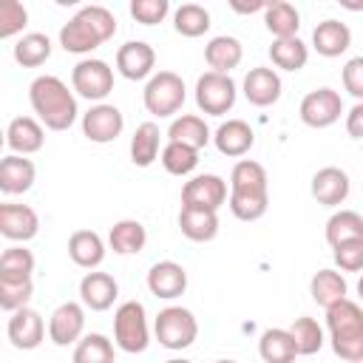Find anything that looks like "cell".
<instances>
[{
    "label": "cell",
    "instance_id": "1",
    "mask_svg": "<svg viewBox=\"0 0 363 363\" xmlns=\"http://www.w3.org/2000/svg\"><path fill=\"white\" fill-rule=\"evenodd\" d=\"M28 102L48 130H68L79 113L74 91L54 74H43L28 85Z\"/></svg>",
    "mask_w": 363,
    "mask_h": 363
},
{
    "label": "cell",
    "instance_id": "2",
    "mask_svg": "<svg viewBox=\"0 0 363 363\" xmlns=\"http://www.w3.org/2000/svg\"><path fill=\"white\" fill-rule=\"evenodd\" d=\"M269 207L267 170L252 159H241L230 173V213L238 221H258Z\"/></svg>",
    "mask_w": 363,
    "mask_h": 363
},
{
    "label": "cell",
    "instance_id": "3",
    "mask_svg": "<svg viewBox=\"0 0 363 363\" xmlns=\"http://www.w3.org/2000/svg\"><path fill=\"white\" fill-rule=\"evenodd\" d=\"M113 34H116V17L105 6H82L60 28V45L71 54H91Z\"/></svg>",
    "mask_w": 363,
    "mask_h": 363
},
{
    "label": "cell",
    "instance_id": "4",
    "mask_svg": "<svg viewBox=\"0 0 363 363\" xmlns=\"http://www.w3.org/2000/svg\"><path fill=\"white\" fill-rule=\"evenodd\" d=\"M332 352L346 363H363V309L343 298L326 309Z\"/></svg>",
    "mask_w": 363,
    "mask_h": 363
},
{
    "label": "cell",
    "instance_id": "5",
    "mask_svg": "<svg viewBox=\"0 0 363 363\" xmlns=\"http://www.w3.org/2000/svg\"><path fill=\"white\" fill-rule=\"evenodd\" d=\"M113 343L128 352L139 354L150 343V329H147V312L139 301H125L116 315H113Z\"/></svg>",
    "mask_w": 363,
    "mask_h": 363
},
{
    "label": "cell",
    "instance_id": "6",
    "mask_svg": "<svg viewBox=\"0 0 363 363\" xmlns=\"http://www.w3.org/2000/svg\"><path fill=\"white\" fill-rule=\"evenodd\" d=\"M187 88H184V79L179 77V74H173V71H159V74H153L150 79H147V85H145V91H142V102H145V108H147V113H153V116H173V113H179L182 111V105H184V94Z\"/></svg>",
    "mask_w": 363,
    "mask_h": 363
},
{
    "label": "cell",
    "instance_id": "7",
    "mask_svg": "<svg viewBox=\"0 0 363 363\" xmlns=\"http://www.w3.org/2000/svg\"><path fill=\"white\" fill-rule=\"evenodd\" d=\"M153 332H156V340L159 346L170 349V352H182L187 346H193L196 335H199V323H196V315L184 306H167L156 315V323H153Z\"/></svg>",
    "mask_w": 363,
    "mask_h": 363
},
{
    "label": "cell",
    "instance_id": "8",
    "mask_svg": "<svg viewBox=\"0 0 363 363\" xmlns=\"http://www.w3.org/2000/svg\"><path fill=\"white\" fill-rule=\"evenodd\" d=\"M71 85L79 96L99 105L113 91V68L105 60H96V57L79 60L71 71Z\"/></svg>",
    "mask_w": 363,
    "mask_h": 363
},
{
    "label": "cell",
    "instance_id": "9",
    "mask_svg": "<svg viewBox=\"0 0 363 363\" xmlns=\"http://www.w3.org/2000/svg\"><path fill=\"white\" fill-rule=\"evenodd\" d=\"M235 94L238 91H235V82L230 74L207 71L196 82V105H199V111H204L210 116H224L227 111H233Z\"/></svg>",
    "mask_w": 363,
    "mask_h": 363
},
{
    "label": "cell",
    "instance_id": "10",
    "mask_svg": "<svg viewBox=\"0 0 363 363\" xmlns=\"http://www.w3.org/2000/svg\"><path fill=\"white\" fill-rule=\"evenodd\" d=\"M301 122L309 128H329L343 113V99L335 88H315L301 99Z\"/></svg>",
    "mask_w": 363,
    "mask_h": 363
},
{
    "label": "cell",
    "instance_id": "11",
    "mask_svg": "<svg viewBox=\"0 0 363 363\" xmlns=\"http://www.w3.org/2000/svg\"><path fill=\"white\" fill-rule=\"evenodd\" d=\"M122 128H125V116L116 105L99 102V105H91L88 113H82V133L96 145L113 142L122 133Z\"/></svg>",
    "mask_w": 363,
    "mask_h": 363
},
{
    "label": "cell",
    "instance_id": "12",
    "mask_svg": "<svg viewBox=\"0 0 363 363\" xmlns=\"http://www.w3.org/2000/svg\"><path fill=\"white\" fill-rule=\"evenodd\" d=\"M224 201H227V182L216 173L193 176L182 187V207H204V210L218 213V207Z\"/></svg>",
    "mask_w": 363,
    "mask_h": 363
},
{
    "label": "cell",
    "instance_id": "13",
    "mask_svg": "<svg viewBox=\"0 0 363 363\" xmlns=\"http://www.w3.org/2000/svg\"><path fill=\"white\" fill-rule=\"evenodd\" d=\"M85 309L82 303L77 301H65L60 303L51 318H48V337L51 343L57 346H71V343H79L85 335Z\"/></svg>",
    "mask_w": 363,
    "mask_h": 363
},
{
    "label": "cell",
    "instance_id": "14",
    "mask_svg": "<svg viewBox=\"0 0 363 363\" xmlns=\"http://www.w3.org/2000/svg\"><path fill=\"white\" fill-rule=\"evenodd\" d=\"M153 65H156V51L153 45L142 43V40H130L125 45H119L116 51V71L125 77V79H145L153 74Z\"/></svg>",
    "mask_w": 363,
    "mask_h": 363
},
{
    "label": "cell",
    "instance_id": "15",
    "mask_svg": "<svg viewBox=\"0 0 363 363\" xmlns=\"http://www.w3.org/2000/svg\"><path fill=\"white\" fill-rule=\"evenodd\" d=\"M147 289L156 298L173 301V298L184 295V289H187V269L176 261H156L147 269Z\"/></svg>",
    "mask_w": 363,
    "mask_h": 363
},
{
    "label": "cell",
    "instance_id": "16",
    "mask_svg": "<svg viewBox=\"0 0 363 363\" xmlns=\"http://www.w3.org/2000/svg\"><path fill=\"white\" fill-rule=\"evenodd\" d=\"M6 332H9V340H11L14 349L28 352V349H37V346L43 343V337H45V323H43L40 312L23 306V309L11 312Z\"/></svg>",
    "mask_w": 363,
    "mask_h": 363
},
{
    "label": "cell",
    "instance_id": "17",
    "mask_svg": "<svg viewBox=\"0 0 363 363\" xmlns=\"http://www.w3.org/2000/svg\"><path fill=\"white\" fill-rule=\"evenodd\" d=\"M0 233L9 241H31L40 233V216L28 204H0Z\"/></svg>",
    "mask_w": 363,
    "mask_h": 363
},
{
    "label": "cell",
    "instance_id": "18",
    "mask_svg": "<svg viewBox=\"0 0 363 363\" xmlns=\"http://www.w3.org/2000/svg\"><path fill=\"white\" fill-rule=\"evenodd\" d=\"M281 77L272 71V68H250L247 77H244V96L250 105L255 108H269L281 99Z\"/></svg>",
    "mask_w": 363,
    "mask_h": 363
},
{
    "label": "cell",
    "instance_id": "19",
    "mask_svg": "<svg viewBox=\"0 0 363 363\" xmlns=\"http://www.w3.org/2000/svg\"><path fill=\"white\" fill-rule=\"evenodd\" d=\"M6 145L17 156H28V153L43 150V145H45L43 122H37L34 116H14L6 128Z\"/></svg>",
    "mask_w": 363,
    "mask_h": 363
},
{
    "label": "cell",
    "instance_id": "20",
    "mask_svg": "<svg viewBox=\"0 0 363 363\" xmlns=\"http://www.w3.org/2000/svg\"><path fill=\"white\" fill-rule=\"evenodd\" d=\"M119 295V284L113 281V275L108 272H85L79 281V298L82 306H88L91 312H105L113 306Z\"/></svg>",
    "mask_w": 363,
    "mask_h": 363
},
{
    "label": "cell",
    "instance_id": "21",
    "mask_svg": "<svg viewBox=\"0 0 363 363\" xmlns=\"http://www.w3.org/2000/svg\"><path fill=\"white\" fill-rule=\"evenodd\" d=\"M349 176H346V170H340V167H320L315 176H312V199L318 201V204H323V207H337V204H343L346 201V196H349Z\"/></svg>",
    "mask_w": 363,
    "mask_h": 363
},
{
    "label": "cell",
    "instance_id": "22",
    "mask_svg": "<svg viewBox=\"0 0 363 363\" xmlns=\"http://www.w3.org/2000/svg\"><path fill=\"white\" fill-rule=\"evenodd\" d=\"M213 142H216L218 153L238 159V156L250 153V147L255 145V133H252V128L244 119H227V122H221L216 128Z\"/></svg>",
    "mask_w": 363,
    "mask_h": 363
},
{
    "label": "cell",
    "instance_id": "23",
    "mask_svg": "<svg viewBox=\"0 0 363 363\" xmlns=\"http://www.w3.org/2000/svg\"><path fill=\"white\" fill-rule=\"evenodd\" d=\"M34 179H37V167H34L31 159L17 156V153H9L0 162V190L6 196H17V193L31 190Z\"/></svg>",
    "mask_w": 363,
    "mask_h": 363
},
{
    "label": "cell",
    "instance_id": "24",
    "mask_svg": "<svg viewBox=\"0 0 363 363\" xmlns=\"http://www.w3.org/2000/svg\"><path fill=\"white\" fill-rule=\"evenodd\" d=\"M68 255L82 269H96L105 261V241L94 230H77L68 238Z\"/></svg>",
    "mask_w": 363,
    "mask_h": 363
},
{
    "label": "cell",
    "instance_id": "25",
    "mask_svg": "<svg viewBox=\"0 0 363 363\" xmlns=\"http://www.w3.org/2000/svg\"><path fill=\"white\" fill-rule=\"evenodd\" d=\"M312 45L320 57H340L352 45V31L340 20H323L312 31Z\"/></svg>",
    "mask_w": 363,
    "mask_h": 363
},
{
    "label": "cell",
    "instance_id": "26",
    "mask_svg": "<svg viewBox=\"0 0 363 363\" xmlns=\"http://www.w3.org/2000/svg\"><path fill=\"white\" fill-rule=\"evenodd\" d=\"M179 230L190 241H213L218 235V213L204 207H182Z\"/></svg>",
    "mask_w": 363,
    "mask_h": 363
},
{
    "label": "cell",
    "instance_id": "27",
    "mask_svg": "<svg viewBox=\"0 0 363 363\" xmlns=\"http://www.w3.org/2000/svg\"><path fill=\"white\" fill-rule=\"evenodd\" d=\"M241 57H244L241 40L227 37V34L213 37V40L204 45V60H207V65H210L216 74H230L233 68H238Z\"/></svg>",
    "mask_w": 363,
    "mask_h": 363
},
{
    "label": "cell",
    "instance_id": "28",
    "mask_svg": "<svg viewBox=\"0 0 363 363\" xmlns=\"http://www.w3.org/2000/svg\"><path fill=\"white\" fill-rule=\"evenodd\" d=\"M108 244H111V250H113L116 255H136V252H142L145 244H147V230H145V224L136 221V218H122V221H116V224L111 227Z\"/></svg>",
    "mask_w": 363,
    "mask_h": 363
},
{
    "label": "cell",
    "instance_id": "29",
    "mask_svg": "<svg viewBox=\"0 0 363 363\" xmlns=\"http://www.w3.org/2000/svg\"><path fill=\"white\" fill-rule=\"evenodd\" d=\"M167 139L201 150L213 136H210V128H207V122H204L201 116H196V113H182V116H176V119L170 122Z\"/></svg>",
    "mask_w": 363,
    "mask_h": 363
},
{
    "label": "cell",
    "instance_id": "30",
    "mask_svg": "<svg viewBox=\"0 0 363 363\" xmlns=\"http://www.w3.org/2000/svg\"><path fill=\"white\" fill-rule=\"evenodd\" d=\"M346 292H349L346 278H343L337 269H318V272L312 275V281H309V295H312V301H315L318 306H323V309H329L332 303L343 301Z\"/></svg>",
    "mask_w": 363,
    "mask_h": 363
},
{
    "label": "cell",
    "instance_id": "31",
    "mask_svg": "<svg viewBox=\"0 0 363 363\" xmlns=\"http://www.w3.org/2000/svg\"><path fill=\"white\" fill-rule=\"evenodd\" d=\"M264 26L267 31L275 37V40H286V37H298V28H301V14L292 3L286 0H275L267 6L264 11Z\"/></svg>",
    "mask_w": 363,
    "mask_h": 363
},
{
    "label": "cell",
    "instance_id": "32",
    "mask_svg": "<svg viewBox=\"0 0 363 363\" xmlns=\"http://www.w3.org/2000/svg\"><path fill=\"white\" fill-rule=\"evenodd\" d=\"M258 354L264 363H295L298 349L289 329H267L258 340Z\"/></svg>",
    "mask_w": 363,
    "mask_h": 363
},
{
    "label": "cell",
    "instance_id": "33",
    "mask_svg": "<svg viewBox=\"0 0 363 363\" xmlns=\"http://www.w3.org/2000/svg\"><path fill=\"white\" fill-rule=\"evenodd\" d=\"M159 156V125L142 122L130 136V162L136 167H150Z\"/></svg>",
    "mask_w": 363,
    "mask_h": 363
},
{
    "label": "cell",
    "instance_id": "34",
    "mask_svg": "<svg viewBox=\"0 0 363 363\" xmlns=\"http://www.w3.org/2000/svg\"><path fill=\"white\" fill-rule=\"evenodd\" d=\"M14 62L23 65V68H37L43 65L48 57H51V40L48 34H40V31H31V34H23L17 43H14Z\"/></svg>",
    "mask_w": 363,
    "mask_h": 363
},
{
    "label": "cell",
    "instance_id": "35",
    "mask_svg": "<svg viewBox=\"0 0 363 363\" xmlns=\"http://www.w3.org/2000/svg\"><path fill=\"white\" fill-rule=\"evenodd\" d=\"M354 238H363V216L354 210H337L326 221V244L337 247V244L354 241Z\"/></svg>",
    "mask_w": 363,
    "mask_h": 363
},
{
    "label": "cell",
    "instance_id": "36",
    "mask_svg": "<svg viewBox=\"0 0 363 363\" xmlns=\"http://www.w3.org/2000/svg\"><path fill=\"white\" fill-rule=\"evenodd\" d=\"M269 60L275 68L284 71H301L309 60V48L303 45V40L298 37H286V40H275L269 45Z\"/></svg>",
    "mask_w": 363,
    "mask_h": 363
},
{
    "label": "cell",
    "instance_id": "37",
    "mask_svg": "<svg viewBox=\"0 0 363 363\" xmlns=\"http://www.w3.org/2000/svg\"><path fill=\"white\" fill-rule=\"evenodd\" d=\"M173 28L182 37H201L210 31V11L199 3H184L173 11Z\"/></svg>",
    "mask_w": 363,
    "mask_h": 363
},
{
    "label": "cell",
    "instance_id": "38",
    "mask_svg": "<svg viewBox=\"0 0 363 363\" xmlns=\"http://www.w3.org/2000/svg\"><path fill=\"white\" fill-rule=\"evenodd\" d=\"M113 360H116L113 343L105 335H99V332L85 335L74 346V363H113Z\"/></svg>",
    "mask_w": 363,
    "mask_h": 363
},
{
    "label": "cell",
    "instance_id": "39",
    "mask_svg": "<svg viewBox=\"0 0 363 363\" xmlns=\"http://www.w3.org/2000/svg\"><path fill=\"white\" fill-rule=\"evenodd\" d=\"M289 335H292V340H295L298 354H315V352H320V346H323V329H320V323H318L315 318H309V315L295 318V323L289 326Z\"/></svg>",
    "mask_w": 363,
    "mask_h": 363
},
{
    "label": "cell",
    "instance_id": "40",
    "mask_svg": "<svg viewBox=\"0 0 363 363\" xmlns=\"http://www.w3.org/2000/svg\"><path fill=\"white\" fill-rule=\"evenodd\" d=\"M162 164L173 176H187L199 164V150L187 147V145H179V142H167L164 150H162Z\"/></svg>",
    "mask_w": 363,
    "mask_h": 363
},
{
    "label": "cell",
    "instance_id": "41",
    "mask_svg": "<svg viewBox=\"0 0 363 363\" xmlns=\"http://www.w3.org/2000/svg\"><path fill=\"white\" fill-rule=\"evenodd\" d=\"M31 295H34L31 278H9V275H0V306L6 312L23 309Z\"/></svg>",
    "mask_w": 363,
    "mask_h": 363
},
{
    "label": "cell",
    "instance_id": "42",
    "mask_svg": "<svg viewBox=\"0 0 363 363\" xmlns=\"http://www.w3.org/2000/svg\"><path fill=\"white\" fill-rule=\"evenodd\" d=\"M34 272V255L26 247H9L0 255V275L9 278H31Z\"/></svg>",
    "mask_w": 363,
    "mask_h": 363
},
{
    "label": "cell",
    "instance_id": "43",
    "mask_svg": "<svg viewBox=\"0 0 363 363\" xmlns=\"http://www.w3.org/2000/svg\"><path fill=\"white\" fill-rule=\"evenodd\" d=\"M28 23V11L23 3L17 0H3L0 3V40H9L14 34H20Z\"/></svg>",
    "mask_w": 363,
    "mask_h": 363
},
{
    "label": "cell",
    "instance_id": "44",
    "mask_svg": "<svg viewBox=\"0 0 363 363\" xmlns=\"http://www.w3.org/2000/svg\"><path fill=\"white\" fill-rule=\"evenodd\" d=\"M332 258L340 272H360L363 269V238L343 241V244L332 247Z\"/></svg>",
    "mask_w": 363,
    "mask_h": 363
},
{
    "label": "cell",
    "instance_id": "45",
    "mask_svg": "<svg viewBox=\"0 0 363 363\" xmlns=\"http://www.w3.org/2000/svg\"><path fill=\"white\" fill-rule=\"evenodd\" d=\"M170 14L167 0H130V17L142 26H156Z\"/></svg>",
    "mask_w": 363,
    "mask_h": 363
},
{
    "label": "cell",
    "instance_id": "46",
    "mask_svg": "<svg viewBox=\"0 0 363 363\" xmlns=\"http://www.w3.org/2000/svg\"><path fill=\"white\" fill-rule=\"evenodd\" d=\"M343 88H346L357 102H363V57H352V60L343 65Z\"/></svg>",
    "mask_w": 363,
    "mask_h": 363
},
{
    "label": "cell",
    "instance_id": "47",
    "mask_svg": "<svg viewBox=\"0 0 363 363\" xmlns=\"http://www.w3.org/2000/svg\"><path fill=\"white\" fill-rule=\"evenodd\" d=\"M346 133L352 139H363V102H357L349 113H346Z\"/></svg>",
    "mask_w": 363,
    "mask_h": 363
},
{
    "label": "cell",
    "instance_id": "48",
    "mask_svg": "<svg viewBox=\"0 0 363 363\" xmlns=\"http://www.w3.org/2000/svg\"><path fill=\"white\" fill-rule=\"evenodd\" d=\"M230 6H233V11H238V14H252V11H267L269 3H261V0H258V3H238V0H233Z\"/></svg>",
    "mask_w": 363,
    "mask_h": 363
},
{
    "label": "cell",
    "instance_id": "49",
    "mask_svg": "<svg viewBox=\"0 0 363 363\" xmlns=\"http://www.w3.org/2000/svg\"><path fill=\"white\" fill-rule=\"evenodd\" d=\"M340 6H346V9H352V11H363V0H360V3H346V0H343Z\"/></svg>",
    "mask_w": 363,
    "mask_h": 363
},
{
    "label": "cell",
    "instance_id": "50",
    "mask_svg": "<svg viewBox=\"0 0 363 363\" xmlns=\"http://www.w3.org/2000/svg\"><path fill=\"white\" fill-rule=\"evenodd\" d=\"M164 363H193V360H187V357H170V360H164Z\"/></svg>",
    "mask_w": 363,
    "mask_h": 363
},
{
    "label": "cell",
    "instance_id": "51",
    "mask_svg": "<svg viewBox=\"0 0 363 363\" xmlns=\"http://www.w3.org/2000/svg\"><path fill=\"white\" fill-rule=\"evenodd\" d=\"M357 295H360V301H363V278L357 281Z\"/></svg>",
    "mask_w": 363,
    "mask_h": 363
},
{
    "label": "cell",
    "instance_id": "52",
    "mask_svg": "<svg viewBox=\"0 0 363 363\" xmlns=\"http://www.w3.org/2000/svg\"><path fill=\"white\" fill-rule=\"evenodd\" d=\"M216 363H235V360H216Z\"/></svg>",
    "mask_w": 363,
    "mask_h": 363
}]
</instances>
